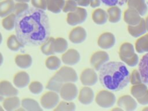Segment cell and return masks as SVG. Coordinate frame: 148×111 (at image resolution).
Returning <instances> with one entry per match:
<instances>
[{
  "label": "cell",
  "mask_w": 148,
  "mask_h": 111,
  "mask_svg": "<svg viewBox=\"0 0 148 111\" xmlns=\"http://www.w3.org/2000/svg\"><path fill=\"white\" fill-rule=\"evenodd\" d=\"M16 21V16L14 13H11L3 18L2 25L7 31H11L15 28Z\"/></svg>",
  "instance_id": "obj_15"
},
{
  "label": "cell",
  "mask_w": 148,
  "mask_h": 111,
  "mask_svg": "<svg viewBox=\"0 0 148 111\" xmlns=\"http://www.w3.org/2000/svg\"><path fill=\"white\" fill-rule=\"evenodd\" d=\"M103 4L109 6H121L125 3L128 0H100Z\"/></svg>",
  "instance_id": "obj_22"
},
{
  "label": "cell",
  "mask_w": 148,
  "mask_h": 111,
  "mask_svg": "<svg viewBox=\"0 0 148 111\" xmlns=\"http://www.w3.org/2000/svg\"><path fill=\"white\" fill-rule=\"evenodd\" d=\"M2 101V107L7 111L16 110L21 107V101L17 96L6 97Z\"/></svg>",
  "instance_id": "obj_7"
},
{
  "label": "cell",
  "mask_w": 148,
  "mask_h": 111,
  "mask_svg": "<svg viewBox=\"0 0 148 111\" xmlns=\"http://www.w3.org/2000/svg\"><path fill=\"white\" fill-rule=\"evenodd\" d=\"M21 106L25 110L28 111H42L41 105L35 99L25 98L21 101Z\"/></svg>",
  "instance_id": "obj_9"
},
{
  "label": "cell",
  "mask_w": 148,
  "mask_h": 111,
  "mask_svg": "<svg viewBox=\"0 0 148 111\" xmlns=\"http://www.w3.org/2000/svg\"><path fill=\"white\" fill-rule=\"evenodd\" d=\"M3 100V97L2 96L1 94H0V101H2Z\"/></svg>",
  "instance_id": "obj_28"
},
{
  "label": "cell",
  "mask_w": 148,
  "mask_h": 111,
  "mask_svg": "<svg viewBox=\"0 0 148 111\" xmlns=\"http://www.w3.org/2000/svg\"><path fill=\"white\" fill-rule=\"evenodd\" d=\"M75 5L73 1H68L66 2L65 6L64 8V11H68L71 9L72 6H73Z\"/></svg>",
  "instance_id": "obj_24"
},
{
  "label": "cell",
  "mask_w": 148,
  "mask_h": 111,
  "mask_svg": "<svg viewBox=\"0 0 148 111\" xmlns=\"http://www.w3.org/2000/svg\"><path fill=\"white\" fill-rule=\"evenodd\" d=\"M31 3L34 8L42 10L47 9L46 0H31Z\"/></svg>",
  "instance_id": "obj_21"
},
{
  "label": "cell",
  "mask_w": 148,
  "mask_h": 111,
  "mask_svg": "<svg viewBox=\"0 0 148 111\" xmlns=\"http://www.w3.org/2000/svg\"><path fill=\"white\" fill-rule=\"evenodd\" d=\"M2 36L1 33L0 32V45H1V43H2Z\"/></svg>",
  "instance_id": "obj_27"
},
{
  "label": "cell",
  "mask_w": 148,
  "mask_h": 111,
  "mask_svg": "<svg viewBox=\"0 0 148 111\" xmlns=\"http://www.w3.org/2000/svg\"><path fill=\"white\" fill-rule=\"evenodd\" d=\"M76 58V57L75 56V54L73 51H70L69 53L64 54L62 57L63 61L67 63H72Z\"/></svg>",
  "instance_id": "obj_23"
},
{
  "label": "cell",
  "mask_w": 148,
  "mask_h": 111,
  "mask_svg": "<svg viewBox=\"0 0 148 111\" xmlns=\"http://www.w3.org/2000/svg\"><path fill=\"white\" fill-rule=\"evenodd\" d=\"M15 2L14 0L0 1V17L3 18L13 13Z\"/></svg>",
  "instance_id": "obj_10"
},
{
  "label": "cell",
  "mask_w": 148,
  "mask_h": 111,
  "mask_svg": "<svg viewBox=\"0 0 148 111\" xmlns=\"http://www.w3.org/2000/svg\"><path fill=\"white\" fill-rule=\"evenodd\" d=\"M138 68L142 82L148 86V53L140 60Z\"/></svg>",
  "instance_id": "obj_6"
},
{
  "label": "cell",
  "mask_w": 148,
  "mask_h": 111,
  "mask_svg": "<svg viewBox=\"0 0 148 111\" xmlns=\"http://www.w3.org/2000/svg\"><path fill=\"white\" fill-rule=\"evenodd\" d=\"M99 79L101 84L106 89L118 91L128 85L130 80V74L124 63L111 61L101 66Z\"/></svg>",
  "instance_id": "obj_2"
},
{
  "label": "cell",
  "mask_w": 148,
  "mask_h": 111,
  "mask_svg": "<svg viewBox=\"0 0 148 111\" xmlns=\"http://www.w3.org/2000/svg\"><path fill=\"white\" fill-rule=\"evenodd\" d=\"M29 8V6L27 3L25 2H16L14 4L13 13L16 16L21 14Z\"/></svg>",
  "instance_id": "obj_18"
},
{
  "label": "cell",
  "mask_w": 148,
  "mask_h": 111,
  "mask_svg": "<svg viewBox=\"0 0 148 111\" xmlns=\"http://www.w3.org/2000/svg\"><path fill=\"white\" fill-rule=\"evenodd\" d=\"M28 88L31 93L34 94H39L42 92L43 86L40 82L33 81L28 84Z\"/></svg>",
  "instance_id": "obj_17"
},
{
  "label": "cell",
  "mask_w": 148,
  "mask_h": 111,
  "mask_svg": "<svg viewBox=\"0 0 148 111\" xmlns=\"http://www.w3.org/2000/svg\"><path fill=\"white\" fill-rule=\"evenodd\" d=\"M6 45L8 48L13 51H16L24 47V45L18 40L16 35L14 34L11 35L8 37Z\"/></svg>",
  "instance_id": "obj_12"
},
{
  "label": "cell",
  "mask_w": 148,
  "mask_h": 111,
  "mask_svg": "<svg viewBox=\"0 0 148 111\" xmlns=\"http://www.w3.org/2000/svg\"><path fill=\"white\" fill-rule=\"evenodd\" d=\"M14 61L17 66L22 69H27L31 66L32 63L31 56L28 54H18L14 59Z\"/></svg>",
  "instance_id": "obj_8"
},
{
  "label": "cell",
  "mask_w": 148,
  "mask_h": 111,
  "mask_svg": "<svg viewBox=\"0 0 148 111\" xmlns=\"http://www.w3.org/2000/svg\"><path fill=\"white\" fill-rule=\"evenodd\" d=\"M58 102V96L57 92L49 91L44 93L40 99L41 106L46 109H50L56 107Z\"/></svg>",
  "instance_id": "obj_3"
},
{
  "label": "cell",
  "mask_w": 148,
  "mask_h": 111,
  "mask_svg": "<svg viewBox=\"0 0 148 111\" xmlns=\"http://www.w3.org/2000/svg\"><path fill=\"white\" fill-rule=\"evenodd\" d=\"M45 65L49 70L57 69L60 65V60L56 56H50L45 61Z\"/></svg>",
  "instance_id": "obj_16"
},
{
  "label": "cell",
  "mask_w": 148,
  "mask_h": 111,
  "mask_svg": "<svg viewBox=\"0 0 148 111\" xmlns=\"http://www.w3.org/2000/svg\"><path fill=\"white\" fill-rule=\"evenodd\" d=\"M54 40L55 39L53 37H49L45 42H43L40 46L41 51L46 56L53 55L54 51Z\"/></svg>",
  "instance_id": "obj_11"
},
{
  "label": "cell",
  "mask_w": 148,
  "mask_h": 111,
  "mask_svg": "<svg viewBox=\"0 0 148 111\" xmlns=\"http://www.w3.org/2000/svg\"><path fill=\"white\" fill-rule=\"evenodd\" d=\"M3 61V57L2 53L0 52V66L2 64Z\"/></svg>",
  "instance_id": "obj_26"
},
{
  "label": "cell",
  "mask_w": 148,
  "mask_h": 111,
  "mask_svg": "<svg viewBox=\"0 0 148 111\" xmlns=\"http://www.w3.org/2000/svg\"><path fill=\"white\" fill-rule=\"evenodd\" d=\"M29 76L27 72L20 71L14 75L13 82L16 87L23 88L29 84Z\"/></svg>",
  "instance_id": "obj_5"
},
{
  "label": "cell",
  "mask_w": 148,
  "mask_h": 111,
  "mask_svg": "<svg viewBox=\"0 0 148 111\" xmlns=\"http://www.w3.org/2000/svg\"><path fill=\"white\" fill-rule=\"evenodd\" d=\"M14 1H16V2H25V3H28L31 0H14Z\"/></svg>",
  "instance_id": "obj_25"
},
{
  "label": "cell",
  "mask_w": 148,
  "mask_h": 111,
  "mask_svg": "<svg viewBox=\"0 0 148 111\" xmlns=\"http://www.w3.org/2000/svg\"><path fill=\"white\" fill-rule=\"evenodd\" d=\"M72 87L69 85H65L62 86L60 92L61 96L64 99H69L73 96V89Z\"/></svg>",
  "instance_id": "obj_19"
},
{
  "label": "cell",
  "mask_w": 148,
  "mask_h": 111,
  "mask_svg": "<svg viewBox=\"0 0 148 111\" xmlns=\"http://www.w3.org/2000/svg\"><path fill=\"white\" fill-rule=\"evenodd\" d=\"M17 89L8 80L0 82V94L3 97L17 96L18 94Z\"/></svg>",
  "instance_id": "obj_4"
},
{
  "label": "cell",
  "mask_w": 148,
  "mask_h": 111,
  "mask_svg": "<svg viewBox=\"0 0 148 111\" xmlns=\"http://www.w3.org/2000/svg\"><path fill=\"white\" fill-rule=\"evenodd\" d=\"M16 35L24 46H39L50 37V24L45 10L29 8L16 16Z\"/></svg>",
  "instance_id": "obj_1"
},
{
  "label": "cell",
  "mask_w": 148,
  "mask_h": 111,
  "mask_svg": "<svg viewBox=\"0 0 148 111\" xmlns=\"http://www.w3.org/2000/svg\"><path fill=\"white\" fill-rule=\"evenodd\" d=\"M3 1V0H0V1Z\"/></svg>",
  "instance_id": "obj_29"
},
{
  "label": "cell",
  "mask_w": 148,
  "mask_h": 111,
  "mask_svg": "<svg viewBox=\"0 0 148 111\" xmlns=\"http://www.w3.org/2000/svg\"><path fill=\"white\" fill-rule=\"evenodd\" d=\"M54 47L55 52L61 53L63 51L66 47L65 40L61 38H57L55 39Z\"/></svg>",
  "instance_id": "obj_20"
},
{
  "label": "cell",
  "mask_w": 148,
  "mask_h": 111,
  "mask_svg": "<svg viewBox=\"0 0 148 111\" xmlns=\"http://www.w3.org/2000/svg\"><path fill=\"white\" fill-rule=\"evenodd\" d=\"M47 9L53 13H59L64 4V0H46Z\"/></svg>",
  "instance_id": "obj_14"
},
{
  "label": "cell",
  "mask_w": 148,
  "mask_h": 111,
  "mask_svg": "<svg viewBox=\"0 0 148 111\" xmlns=\"http://www.w3.org/2000/svg\"><path fill=\"white\" fill-rule=\"evenodd\" d=\"M62 82L55 75L48 81L46 85V88L50 91L58 92L61 90L62 86Z\"/></svg>",
  "instance_id": "obj_13"
}]
</instances>
